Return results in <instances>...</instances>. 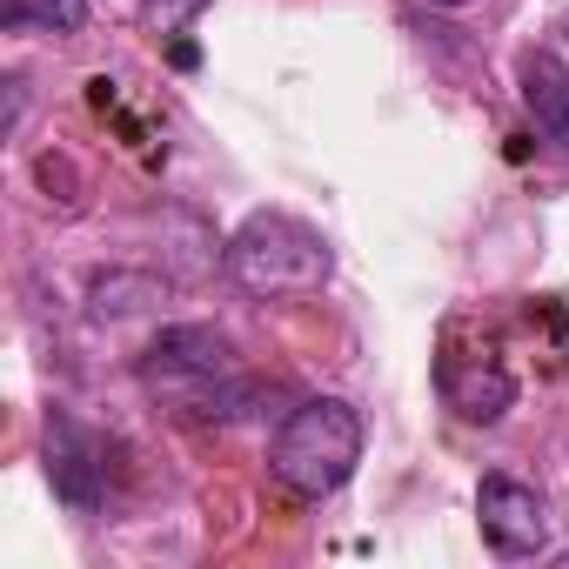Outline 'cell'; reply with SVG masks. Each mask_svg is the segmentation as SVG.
<instances>
[{"mask_svg":"<svg viewBox=\"0 0 569 569\" xmlns=\"http://www.w3.org/2000/svg\"><path fill=\"white\" fill-rule=\"evenodd\" d=\"M141 382L194 416H248L261 402V382L241 376V356L221 329L208 322H181V329H161L141 356Z\"/></svg>","mask_w":569,"mask_h":569,"instance_id":"6da1fadb","label":"cell"},{"mask_svg":"<svg viewBox=\"0 0 569 569\" xmlns=\"http://www.w3.org/2000/svg\"><path fill=\"white\" fill-rule=\"evenodd\" d=\"M221 268H228L234 289H248V296H316L322 281L336 274V248L322 241V228L261 208V214H248L228 234Z\"/></svg>","mask_w":569,"mask_h":569,"instance_id":"7a4b0ae2","label":"cell"},{"mask_svg":"<svg viewBox=\"0 0 569 569\" xmlns=\"http://www.w3.org/2000/svg\"><path fill=\"white\" fill-rule=\"evenodd\" d=\"M362 462V416L342 396L302 402L268 442V469L289 482L296 496H336Z\"/></svg>","mask_w":569,"mask_h":569,"instance_id":"3957f363","label":"cell"},{"mask_svg":"<svg viewBox=\"0 0 569 569\" xmlns=\"http://www.w3.org/2000/svg\"><path fill=\"white\" fill-rule=\"evenodd\" d=\"M436 389L442 402L462 416V422H502L509 402H516V376L502 369V356L482 342V349H462V336L449 329L442 336V356H436Z\"/></svg>","mask_w":569,"mask_h":569,"instance_id":"277c9868","label":"cell"},{"mask_svg":"<svg viewBox=\"0 0 569 569\" xmlns=\"http://www.w3.org/2000/svg\"><path fill=\"white\" fill-rule=\"evenodd\" d=\"M48 482L74 516H94L108 502V442L88 422H74L68 409L48 416Z\"/></svg>","mask_w":569,"mask_h":569,"instance_id":"5b68a950","label":"cell"},{"mask_svg":"<svg viewBox=\"0 0 569 569\" xmlns=\"http://www.w3.org/2000/svg\"><path fill=\"white\" fill-rule=\"evenodd\" d=\"M476 522H482V542L502 556V562H522V556H542L549 549V509L529 482L516 476H482L476 489Z\"/></svg>","mask_w":569,"mask_h":569,"instance_id":"8992f818","label":"cell"},{"mask_svg":"<svg viewBox=\"0 0 569 569\" xmlns=\"http://www.w3.org/2000/svg\"><path fill=\"white\" fill-rule=\"evenodd\" d=\"M516 81H522V108H529L536 134L569 154V68H562L549 48H536V54H522Z\"/></svg>","mask_w":569,"mask_h":569,"instance_id":"52a82bcc","label":"cell"},{"mask_svg":"<svg viewBox=\"0 0 569 569\" xmlns=\"http://www.w3.org/2000/svg\"><path fill=\"white\" fill-rule=\"evenodd\" d=\"M8 34H81L88 28V0H8L0 8Z\"/></svg>","mask_w":569,"mask_h":569,"instance_id":"ba28073f","label":"cell"},{"mask_svg":"<svg viewBox=\"0 0 569 569\" xmlns=\"http://www.w3.org/2000/svg\"><path fill=\"white\" fill-rule=\"evenodd\" d=\"M201 8H208V0H141V21H148L161 41H168V34H181V28H188Z\"/></svg>","mask_w":569,"mask_h":569,"instance_id":"9c48e42d","label":"cell"},{"mask_svg":"<svg viewBox=\"0 0 569 569\" xmlns=\"http://www.w3.org/2000/svg\"><path fill=\"white\" fill-rule=\"evenodd\" d=\"M429 8H469V0H429Z\"/></svg>","mask_w":569,"mask_h":569,"instance_id":"30bf717a","label":"cell"}]
</instances>
